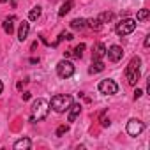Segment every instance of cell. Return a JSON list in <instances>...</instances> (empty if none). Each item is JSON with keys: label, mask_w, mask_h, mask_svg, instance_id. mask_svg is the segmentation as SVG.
Returning a JSON list of instances; mask_svg holds the SVG:
<instances>
[{"label": "cell", "mask_w": 150, "mask_h": 150, "mask_svg": "<svg viewBox=\"0 0 150 150\" xmlns=\"http://www.w3.org/2000/svg\"><path fill=\"white\" fill-rule=\"evenodd\" d=\"M48 111H50V103L46 99H35L34 104H32V122H39V120H44L48 117Z\"/></svg>", "instance_id": "6da1fadb"}, {"label": "cell", "mask_w": 150, "mask_h": 150, "mask_svg": "<svg viewBox=\"0 0 150 150\" xmlns=\"http://www.w3.org/2000/svg\"><path fill=\"white\" fill-rule=\"evenodd\" d=\"M139 65H141V58L139 57H132L129 65L125 67V78L129 81V85H136L139 80Z\"/></svg>", "instance_id": "7a4b0ae2"}, {"label": "cell", "mask_w": 150, "mask_h": 150, "mask_svg": "<svg viewBox=\"0 0 150 150\" xmlns=\"http://www.w3.org/2000/svg\"><path fill=\"white\" fill-rule=\"evenodd\" d=\"M71 104H72V97L67 96V94H57V96L51 97V103H50V106L57 113H65Z\"/></svg>", "instance_id": "3957f363"}, {"label": "cell", "mask_w": 150, "mask_h": 150, "mask_svg": "<svg viewBox=\"0 0 150 150\" xmlns=\"http://www.w3.org/2000/svg\"><path fill=\"white\" fill-rule=\"evenodd\" d=\"M136 30V20L132 18H125V20H120L115 27V32L118 35H129Z\"/></svg>", "instance_id": "277c9868"}, {"label": "cell", "mask_w": 150, "mask_h": 150, "mask_svg": "<svg viewBox=\"0 0 150 150\" xmlns=\"http://www.w3.org/2000/svg\"><path fill=\"white\" fill-rule=\"evenodd\" d=\"M57 74H58L60 78H64V80L71 78L72 74H74V65H72V62H69V60H60V62L57 64Z\"/></svg>", "instance_id": "5b68a950"}, {"label": "cell", "mask_w": 150, "mask_h": 150, "mask_svg": "<svg viewBox=\"0 0 150 150\" xmlns=\"http://www.w3.org/2000/svg\"><path fill=\"white\" fill-rule=\"evenodd\" d=\"M99 92L104 94V96H113V94L118 92V85L113 80H103L99 83Z\"/></svg>", "instance_id": "8992f818"}, {"label": "cell", "mask_w": 150, "mask_h": 150, "mask_svg": "<svg viewBox=\"0 0 150 150\" xmlns=\"http://www.w3.org/2000/svg\"><path fill=\"white\" fill-rule=\"evenodd\" d=\"M143 129H145V125H143V122L138 120V118H131V120L127 122V134H129V136H138V134L143 132Z\"/></svg>", "instance_id": "52a82bcc"}, {"label": "cell", "mask_w": 150, "mask_h": 150, "mask_svg": "<svg viewBox=\"0 0 150 150\" xmlns=\"http://www.w3.org/2000/svg\"><path fill=\"white\" fill-rule=\"evenodd\" d=\"M106 55L110 57V60H111V62H118V60H122V57H124V50H122L120 46L113 44L110 50H106Z\"/></svg>", "instance_id": "ba28073f"}, {"label": "cell", "mask_w": 150, "mask_h": 150, "mask_svg": "<svg viewBox=\"0 0 150 150\" xmlns=\"http://www.w3.org/2000/svg\"><path fill=\"white\" fill-rule=\"evenodd\" d=\"M67 111H69V115H67V120H69V122H74V120L78 118V115L81 113V104H80V103H78V104H71Z\"/></svg>", "instance_id": "9c48e42d"}, {"label": "cell", "mask_w": 150, "mask_h": 150, "mask_svg": "<svg viewBox=\"0 0 150 150\" xmlns=\"http://www.w3.org/2000/svg\"><path fill=\"white\" fill-rule=\"evenodd\" d=\"M106 55V46L103 44V42H97L96 46H94V51H92V60H99V58H103Z\"/></svg>", "instance_id": "30bf717a"}, {"label": "cell", "mask_w": 150, "mask_h": 150, "mask_svg": "<svg viewBox=\"0 0 150 150\" xmlns=\"http://www.w3.org/2000/svg\"><path fill=\"white\" fill-rule=\"evenodd\" d=\"M28 32H30V23L28 21H23L20 23V30H18V39L23 42L27 37H28Z\"/></svg>", "instance_id": "8fae6325"}, {"label": "cell", "mask_w": 150, "mask_h": 150, "mask_svg": "<svg viewBox=\"0 0 150 150\" xmlns=\"http://www.w3.org/2000/svg\"><path fill=\"white\" fill-rule=\"evenodd\" d=\"M14 23H16V16H9V18H6V20H4V25H2V27H4V32L11 35V34L14 32Z\"/></svg>", "instance_id": "7c38bea8"}, {"label": "cell", "mask_w": 150, "mask_h": 150, "mask_svg": "<svg viewBox=\"0 0 150 150\" xmlns=\"http://www.w3.org/2000/svg\"><path fill=\"white\" fill-rule=\"evenodd\" d=\"M101 71H104V62L101 58L99 60H92V65H90L88 72L90 74H96V72H101Z\"/></svg>", "instance_id": "4fadbf2b"}, {"label": "cell", "mask_w": 150, "mask_h": 150, "mask_svg": "<svg viewBox=\"0 0 150 150\" xmlns=\"http://www.w3.org/2000/svg\"><path fill=\"white\" fill-rule=\"evenodd\" d=\"M30 145H32V141L28 138H21L14 143V148L16 150H27V148H30Z\"/></svg>", "instance_id": "5bb4252c"}, {"label": "cell", "mask_w": 150, "mask_h": 150, "mask_svg": "<svg viewBox=\"0 0 150 150\" xmlns=\"http://www.w3.org/2000/svg\"><path fill=\"white\" fill-rule=\"evenodd\" d=\"M85 27H87V20L76 18V20H72V21H71V28H74V30H83Z\"/></svg>", "instance_id": "9a60e30c"}, {"label": "cell", "mask_w": 150, "mask_h": 150, "mask_svg": "<svg viewBox=\"0 0 150 150\" xmlns=\"http://www.w3.org/2000/svg\"><path fill=\"white\" fill-rule=\"evenodd\" d=\"M71 9H72V0H67V2H64V4H62V7L58 9V16H60V18H62V16H65Z\"/></svg>", "instance_id": "2e32d148"}, {"label": "cell", "mask_w": 150, "mask_h": 150, "mask_svg": "<svg viewBox=\"0 0 150 150\" xmlns=\"http://www.w3.org/2000/svg\"><path fill=\"white\" fill-rule=\"evenodd\" d=\"M71 51H72V55L76 57V58H81V57H83V51H85V44L81 42V44H78L76 48H74V50H71Z\"/></svg>", "instance_id": "e0dca14e"}, {"label": "cell", "mask_w": 150, "mask_h": 150, "mask_svg": "<svg viewBox=\"0 0 150 150\" xmlns=\"http://www.w3.org/2000/svg\"><path fill=\"white\" fill-rule=\"evenodd\" d=\"M41 16V7L39 6H35V7H32V11H30V14H28V18L32 20V21H35L37 18Z\"/></svg>", "instance_id": "ac0fdd59"}, {"label": "cell", "mask_w": 150, "mask_h": 150, "mask_svg": "<svg viewBox=\"0 0 150 150\" xmlns=\"http://www.w3.org/2000/svg\"><path fill=\"white\" fill-rule=\"evenodd\" d=\"M148 16H150V11H148V9H139V11H138V14H136V20L143 21V20H146Z\"/></svg>", "instance_id": "d6986e66"}, {"label": "cell", "mask_w": 150, "mask_h": 150, "mask_svg": "<svg viewBox=\"0 0 150 150\" xmlns=\"http://www.w3.org/2000/svg\"><path fill=\"white\" fill-rule=\"evenodd\" d=\"M101 23H108V21H111L113 20V13H103V14H99V18H97Z\"/></svg>", "instance_id": "ffe728a7"}, {"label": "cell", "mask_w": 150, "mask_h": 150, "mask_svg": "<svg viewBox=\"0 0 150 150\" xmlns=\"http://www.w3.org/2000/svg\"><path fill=\"white\" fill-rule=\"evenodd\" d=\"M87 25H88L90 28H94V30H101V27H103V23H101L97 18H96V20H88Z\"/></svg>", "instance_id": "44dd1931"}, {"label": "cell", "mask_w": 150, "mask_h": 150, "mask_svg": "<svg viewBox=\"0 0 150 150\" xmlns=\"http://www.w3.org/2000/svg\"><path fill=\"white\" fill-rule=\"evenodd\" d=\"M67 131H69V125H65V124H64V125H60V127L57 129V136L60 138V136H64V134H65Z\"/></svg>", "instance_id": "7402d4cb"}, {"label": "cell", "mask_w": 150, "mask_h": 150, "mask_svg": "<svg viewBox=\"0 0 150 150\" xmlns=\"http://www.w3.org/2000/svg\"><path fill=\"white\" fill-rule=\"evenodd\" d=\"M141 96H143V90H139V88H136V90H134V99H139Z\"/></svg>", "instance_id": "603a6c76"}, {"label": "cell", "mask_w": 150, "mask_h": 150, "mask_svg": "<svg viewBox=\"0 0 150 150\" xmlns=\"http://www.w3.org/2000/svg\"><path fill=\"white\" fill-rule=\"evenodd\" d=\"M101 124H103V127H108L111 122H110V118H103V120H101Z\"/></svg>", "instance_id": "cb8c5ba5"}, {"label": "cell", "mask_w": 150, "mask_h": 150, "mask_svg": "<svg viewBox=\"0 0 150 150\" xmlns=\"http://www.w3.org/2000/svg\"><path fill=\"white\" fill-rule=\"evenodd\" d=\"M64 39H65V41H72L74 37H72V34H65V32H64Z\"/></svg>", "instance_id": "d4e9b609"}, {"label": "cell", "mask_w": 150, "mask_h": 150, "mask_svg": "<svg viewBox=\"0 0 150 150\" xmlns=\"http://www.w3.org/2000/svg\"><path fill=\"white\" fill-rule=\"evenodd\" d=\"M143 44H145V48H148V46H150V35H146V37H145V42H143Z\"/></svg>", "instance_id": "484cf974"}, {"label": "cell", "mask_w": 150, "mask_h": 150, "mask_svg": "<svg viewBox=\"0 0 150 150\" xmlns=\"http://www.w3.org/2000/svg\"><path fill=\"white\" fill-rule=\"evenodd\" d=\"M28 99H30V92H25L23 94V101H28Z\"/></svg>", "instance_id": "4316f807"}, {"label": "cell", "mask_w": 150, "mask_h": 150, "mask_svg": "<svg viewBox=\"0 0 150 150\" xmlns=\"http://www.w3.org/2000/svg\"><path fill=\"white\" fill-rule=\"evenodd\" d=\"M2 90H4V83L0 81V94H2Z\"/></svg>", "instance_id": "83f0119b"}, {"label": "cell", "mask_w": 150, "mask_h": 150, "mask_svg": "<svg viewBox=\"0 0 150 150\" xmlns=\"http://www.w3.org/2000/svg\"><path fill=\"white\" fill-rule=\"evenodd\" d=\"M11 2H13V7H16V0H11Z\"/></svg>", "instance_id": "f1b7e54d"}]
</instances>
